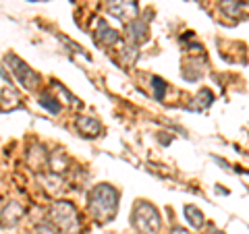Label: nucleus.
<instances>
[{
  "mask_svg": "<svg viewBox=\"0 0 249 234\" xmlns=\"http://www.w3.org/2000/svg\"><path fill=\"white\" fill-rule=\"evenodd\" d=\"M88 207H89V214L98 222H110L116 216V209H119V191L112 184H106V183L96 184L89 191Z\"/></svg>",
  "mask_w": 249,
  "mask_h": 234,
  "instance_id": "1",
  "label": "nucleus"
},
{
  "mask_svg": "<svg viewBox=\"0 0 249 234\" xmlns=\"http://www.w3.org/2000/svg\"><path fill=\"white\" fill-rule=\"evenodd\" d=\"M50 220L60 232L65 234H79V216L71 201H56L50 207Z\"/></svg>",
  "mask_w": 249,
  "mask_h": 234,
  "instance_id": "2",
  "label": "nucleus"
},
{
  "mask_svg": "<svg viewBox=\"0 0 249 234\" xmlns=\"http://www.w3.org/2000/svg\"><path fill=\"white\" fill-rule=\"evenodd\" d=\"M133 226L143 234H158L160 230V214L152 203L139 201L133 209Z\"/></svg>",
  "mask_w": 249,
  "mask_h": 234,
  "instance_id": "3",
  "label": "nucleus"
},
{
  "mask_svg": "<svg viewBox=\"0 0 249 234\" xmlns=\"http://www.w3.org/2000/svg\"><path fill=\"white\" fill-rule=\"evenodd\" d=\"M6 67L11 68V73L15 75V79H17L25 89H36L37 85H40V75H37L34 68H31L27 62H23L19 56H15V54H6Z\"/></svg>",
  "mask_w": 249,
  "mask_h": 234,
  "instance_id": "4",
  "label": "nucleus"
},
{
  "mask_svg": "<svg viewBox=\"0 0 249 234\" xmlns=\"http://www.w3.org/2000/svg\"><path fill=\"white\" fill-rule=\"evenodd\" d=\"M104 6L108 15H112L114 19L123 23H131L133 19H137V0H104Z\"/></svg>",
  "mask_w": 249,
  "mask_h": 234,
  "instance_id": "5",
  "label": "nucleus"
},
{
  "mask_svg": "<svg viewBox=\"0 0 249 234\" xmlns=\"http://www.w3.org/2000/svg\"><path fill=\"white\" fill-rule=\"evenodd\" d=\"M127 37L133 46H142L150 40V29H147V23L142 19H133L131 23H127Z\"/></svg>",
  "mask_w": 249,
  "mask_h": 234,
  "instance_id": "6",
  "label": "nucleus"
},
{
  "mask_svg": "<svg viewBox=\"0 0 249 234\" xmlns=\"http://www.w3.org/2000/svg\"><path fill=\"white\" fill-rule=\"evenodd\" d=\"M93 35H96V42L100 46H114L116 42L121 40V35L116 33V29H112L110 25H108L106 21L100 19L98 25H96V31H93Z\"/></svg>",
  "mask_w": 249,
  "mask_h": 234,
  "instance_id": "7",
  "label": "nucleus"
},
{
  "mask_svg": "<svg viewBox=\"0 0 249 234\" xmlns=\"http://www.w3.org/2000/svg\"><path fill=\"white\" fill-rule=\"evenodd\" d=\"M75 129L79 131L83 137H98L100 131H102V124H100L98 118H93V116H79V118L75 120Z\"/></svg>",
  "mask_w": 249,
  "mask_h": 234,
  "instance_id": "8",
  "label": "nucleus"
},
{
  "mask_svg": "<svg viewBox=\"0 0 249 234\" xmlns=\"http://www.w3.org/2000/svg\"><path fill=\"white\" fill-rule=\"evenodd\" d=\"M0 217H2V224L4 226H15L23 217V207L17 203V201H9V205L2 209Z\"/></svg>",
  "mask_w": 249,
  "mask_h": 234,
  "instance_id": "9",
  "label": "nucleus"
},
{
  "mask_svg": "<svg viewBox=\"0 0 249 234\" xmlns=\"http://www.w3.org/2000/svg\"><path fill=\"white\" fill-rule=\"evenodd\" d=\"M48 166L52 168V172L56 174V172H62V170H67L69 166V158H67V153L62 151V150H54L50 153V158H48Z\"/></svg>",
  "mask_w": 249,
  "mask_h": 234,
  "instance_id": "10",
  "label": "nucleus"
},
{
  "mask_svg": "<svg viewBox=\"0 0 249 234\" xmlns=\"http://www.w3.org/2000/svg\"><path fill=\"white\" fill-rule=\"evenodd\" d=\"M19 106H21L19 93L13 87H4L2 98H0V108H2V110H15V108H19Z\"/></svg>",
  "mask_w": 249,
  "mask_h": 234,
  "instance_id": "11",
  "label": "nucleus"
},
{
  "mask_svg": "<svg viewBox=\"0 0 249 234\" xmlns=\"http://www.w3.org/2000/svg\"><path fill=\"white\" fill-rule=\"evenodd\" d=\"M185 216H187V222L191 224V228H201V226L206 224L204 214H201L196 205H185Z\"/></svg>",
  "mask_w": 249,
  "mask_h": 234,
  "instance_id": "12",
  "label": "nucleus"
},
{
  "mask_svg": "<svg viewBox=\"0 0 249 234\" xmlns=\"http://www.w3.org/2000/svg\"><path fill=\"white\" fill-rule=\"evenodd\" d=\"M60 100H56L52 96V93H48V91H44L42 96H40V106L42 108H46L48 112H52V114H58L60 112Z\"/></svg>",
  "mask_w": 249,
  "mask_h": 234,
  "instance_id": "13",
  "label": "nucleus"
},
{
  "mask_svg": "<svg viewBox=\"0 0 249 234\" xmlns=\"http://www.w3.org/2000/svg\"><path fill=\"white\" fill-rule=\"evenodd\" d=\"M212 100H214L212 93H210L208 89H201L197 96H196V100H193V102H197V104H193L189 108H191V110H206V108L212 104Z\"/></svg>",
  "mask_w": 249,
  "mask_h": 234,
  "instance_id": "14",
  "label": "nucleus"
},
{
  "mask_svg": "<svg viewBox=\"0 0 249 234\" xmlns=\"http://www.w3.org/2000/svg\"><path fill=\"white\" fill-rule=\"evenodd\" d=\"M241 9H243V4L237 2V0H224L222 2V11L227 15H231V17H239Z\"/></svg>",
  "mask_w": 249,
  "mask_h": 234,
  "instance_id": "15",
  "label": "nucleus"
},
{
  "mask_svg": "<svg viewBox=\"0 0 249 234\" xmlns=\"http://www.w3.org/2000/svg\"><path fill=\"white\" fill-rule=\"evenodd\" d=\"M40 181H42V183H46L44 186H46V189H48L50 193H56V191L60 189V183H62L56 174H54V176H42Z\"/></svg>",
  "mask_w": 249,
  "mask_h": 234,
  "instance_id": "16",
  "label": "nucleus"
},
{
  "mask_svg": "<svg viewBox=\"0 0 249 234\" xmlns=\"http://www.w3.org/2000/svg\"><path fill=\"white\" fill-rule=\"evenodd\" d=\"M154 96L158 98V100H164V91H166V83L162 81V79H158V77H154Z\"/></svg>",
  "mask_w": 249,
  "mask_h": 234,
  "instance_id": "17",
  "label": "nucleus"
},
{
  "mask_svg": "<svg viewBox=\"0 0 249 234\" xmlns=\"http://www.w3.org/2000/svg\"><path fill=\"white\" fill-rule=\"evenodd\" d=\"M36 234H58V228L52 224H40L36 228Z\"/></svg>",
  "mask_w": 249,
  "mask_h": 234,
  "instance_id": "18",
  "label": "nucleus"
},
{
  "mask_svg": "<svg viewBox=\"0 0 249 234\" xmlns=\"http://www.w3.org/2000/svg\"><path fill=\"white\" fill-rule=\"evenodd\" d=\"M170 234H189V232H187L185 228H181V226H175L173 232H170Z\"/></svg>",
  "mask_w": 249,
  "mask_h": 234,
  "instance_id": "19",
  "label": "nucleus"
},
{
  "mask_svg": "<svg viewBox=\"0 0 249 234\" xmlns=\"http://www.w3.org/2000/svg\"><path fill=\"white\" fill-rule=\"evenodd\" d=\"M210 234H222L220 230H212V232H210Z\"/></svg>",
  "mask_w": 249,
  "mask_h": 234,
  "instance_id": "20",
  "label": "nucleus"
},
{
  "mask_svg": "<svg viewBox=\"0 0 249 234\" xmlns=\"http://www.w3.org/2000/svg\"><path fill=\"white\" fill-rule=\"evenodd\" d=\"M29 2H37V0H29Z\"/></svg>",
  "mask_w": 249,
  "mask_h": 234,
  "instance_id": "21",
  "label": "nucleus"
}]
</instances>
